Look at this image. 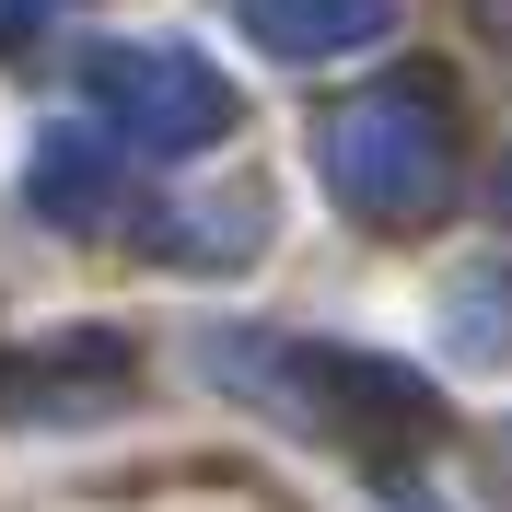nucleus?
<instances>
[{"label": "nucleus", "instance_id": "f257e3e1", "mask_svg": "<svg viewBox=\"0 0 512 512\" xmlns=\"http://www.w3.org/2000/svg\"><path fill=\"white\" fill-rule=\"evenodd\" d=\"M315 175L338 210H361L373 233H408L454 198V94L431 70H384L361 94H338L315 117Z\"/></svg>", "mask_w": 512, "mask_h": 512}, {"label": "nucleus", "instance_id": "f03ea898", "mask_svg": "<svg viewBox=\"0 0 512 512\" xmlns=\"http://www.w3.org/2000/svg\"><path fill=\"white\" fill-rule=\"evenodd\" d=\"M94 105L117 117L128 152H163V163L210 152L233 128V82L198 59V47H175V35H117V47H94Z\"/></svg>", "mask_w": 512, "mask_h": 512}, {"label": "nucleus", "instance_id": "7ed1b4c3", "mask_svg": "<svg viewBox=\"0 0 512 512\" xmlns=\"http://www.w3.org/2000/svg\"><path fill=\"white\" fill-rule=\"evenodd\" d=\"M291 396H303V431H338L361 454H408L443 431V396L373 350H291Z\"/></svg>", "mask_w": 512, "mask_h": 512}, {"label": "nucleus", "instance_id": "20e7f679", "mask_svg": "<svg viewBox=\"0 0 512 512\" xmlns=\"http://www.w3.org/2000/svg\"><path fill=\"white\" fill-rule=\"evenodd\" d=\"M128 338H105V326H59V338H35V350L0 361V419H105L128 396Z\"/></svg>", "mask_w": 512, "mask_h": 512}, {"label": "nucleus", "instance_id": "39448f33", "mask_svg": "<svg viewBox=\"0 0 512 512\" xmlns=\"http://www.w3.org/2000/svg\"><path fill=\"white\" fill-rule=\"evenodd\" d=\"M233 24L268 59H338V47H373L396 24V0H233Z\"/></svg>", "mask_w": 512, "mask_h": 512}, {"label": "nucleus", "instance_id": "423d86ee", "mask_svg": "<svg viewBox=\"0 0 512 512\" xmlns=\"http://www.w3.org/2000/svg\"><path fill=\"white\" fill-rule=\"evenodd\" d=\"M24 198L47 210V222H105V210H117V140H94V128H47Z\"/></svg>", "mask_w": 512, "mask_h": 512}, {"label": "nucleus", "instance_id": "0eeeda50", "mask_svg": "<svg viewBox=\"0 0 512 512\" xmlns=\"http://www.w3.org/2000/svg\"><path fill=\"white\" fill-rule=\"evenodd\" d=\"M443 326L466 361H512V280L501 268H466V280H443Z\"/></svg>", "mask_w": 512, "mask_h": 512}, {"label": "nucleus", "instance_id": "6e6552de", "mask_svg": "<svg viewBox=\"0 0 512 512\" xmlns=\"http://www.w3.org/2000/svg\"><path fill=\"white\" fill-rule=\"evenodd\" d=\"M489 210H501V222H512V163H501V175H489Z\"/></svg>", "mask_w": 512, "mask_h": 512}]
</instances>
